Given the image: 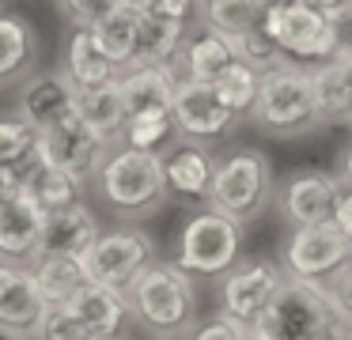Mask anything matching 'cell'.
I'll return each instance as SVG.
<instances>
[{
    "label": "cell",
    "mask_w": 352,
    "mask_h": 340,
    "mask_svg": "<svg viewBox=\"0 0 352 340\" xmlns=\"http://www.w3.org/2000/svg\"><path fill=\"white\" fill-rule=\"evenodd\" d=\"M133 317L155 340H182L197 325V291L193 276L178 261H155L129 287Z\"/></svg>",
    "instance_id": "obj_1"
},
{
    "label": "cell",
    "mask_w": 352,
    "mask_h": 340,
    "mask_svg": "<svg viewBox=\"0 0 352 340\" xmlns=\"http://www.w3.org/2000/svg\"><path fill=\"white\" fill-rule=\"evenodd\" d=\"M341 317L333 314L322 284L288 276L250 332L265 340H337Z\"/></svg>",
    "instance_id": "obj_2"
},
{
    "label": "cell",
    "mask_w": 352,
    "mask_h": 340,
    "mask_svg": "<svg viewBox=\"0 0 352 340\" xmlns=\"http://www.w3.org/2000/svg\"><path fill=\"white\" fill-rule=\"evenodd\" d=\"M99 193L107 201V208L129 219L160 208L163 196L170 193L160 151H140L129 148V144L122 151H114L99 170Z\"/></svg>",
    "instance_id": "obj_3"
},
{
    "label": "cell",
    "mask_w": 352,
    "mask_h": 340,
    "mask_svg": "<svg viewBox=\"0 0 352 340\" xmlns=\"http://www.w3.org/2000/svg\"><path fill=\"white\" fill-rule=\"evenodd\" d=\"M243 253V219L212 208L193 212L178 234L175 261L190 276H228Z\"/></svg>",
    "instance_id": "obj_4"
},
{
    "label": "cell",
    "mask_w": 352,
    "mask_h": 340,
    "mask_svg": "<svg viewBox=\"0 0 352 340\" xmlns=\"http://www.w3.org/2000/svg\"><path fill=\"white\" fill-rule=\"evenodd\" d=\"M250 113L265 133H307L318 121H326L314 76L299 72L292 65H280L261 76V91Z\"/></svg>",
    "instance_id": "obj_5"
},
{
    "label": "cell",
    "mask_w": 352,
    "mask_h": 340,
    "mask_svg": "<svg viewBox=\"0 0 352 340\" xmlns=\"http://www.w3.org/2000/svg\"><path fill=\"white\" fill-rule=\"evenodd\" d=\"M269 189H273V166L261 151H231L228 159L216 163V178H212V193L208 204L235 219H254L269 201Z\"/></svg>",
    "instance_id": "obj_6"
},
{
    "label": "cell",
    "mask_w": 352,
    "mask_h": 340,
    "mask_svg": "<svg viewBox=\"0 0 352 340\" xmlns=\"http://www.w3.org/2000/svg\"><path fill=\"white\" fill-rule=\"evenodd\" d=\"M155 264V242L137 227H118V231H102L84 253V269L95 284L129 291L140 276Z\"/></svg>",
    "instance_id": "obj_7"
},
{
    "label": "cell",
    "mask_w": 352,
    "mask_h": 340,
    "mask_svg": "<svg viewBox=\"0 0 352 340\" xmlns=\"http://www.w3.org/2000/svg\"><path fill=\"white\" fill-rule=\"evenodd\" d=\"M261 27L276 38L292 60H329L337 57V38H333V19L322 15L318 8L303 0H276L269 4Z\"/></svg>",
    "instance_id": "obj_8"
},
{
    "label": "cell",
    "mask_w": 352,
    "mask_h": 340,
    "mask_svg": "<svg viewBox=\"0 0 352 340\" xmlns=\"http://www.w3.org/2000/svg\"><path fill=\"white\" fill-rule=\"evenodd\" d=\"M349 261H352V238L337 223L296 227L292 238L284 242V272L296 280L322 284Z\"/></svg>",
    "instance_id": "obj_9"
},
{
    "label": "cell",
    "mask_w": 352,
    "mask_h": 340,
    "mask_svg": "<svg viewBox=\"0 0 352 340\" xmlns=\"http://www.w3.org/2000/svg\"><path fill=\"white\" fill-rule=\"evenodd\" d=\"M42 151L54 166L76 174L80 181L87 178H99L102 163H107V151H110V136L99 133L95 125H87L80 113L57 121V125L42 128Z\"/></svg>",
    "instance_id": "obj_10"
},
{
    "label": "cell",
    "mask_w": 352,
    "mask_h": 340,
    "mask_svg": "<svg viewBox=\"0 0 352 340\" xmlns=\"http://www.w3.org/2000/svg\"><path fill=\"white\" fill-rule=\"evenodd\" d=\"M46 310L50 302L34 280V269L0 257V337L34 340Z\"/></svg>",
    "instance_id": "obj_11"
},
{
    "label": "cell",
    "mask_w": 352,
    "mask_h": 340,
    "mask_svg": "<svg viewBox=\"0 0 352 340\" xmlns=\"http://www.w3.org/2000/svg\"><path fill=\"white\" fill-rule=\"evenodd\" d=\"M284 280L288 276H284L273 261H261V257L258 261H239L235 269L223 276L220 314H228V317H235L239 325L254 329V321L265 314V306L273 302V295L280 291Z\"/></svg>",
    "instance_id": "obj_12"
},
{
    "label": "cell",
    "mask_w": 352,
    "mask_h": 340,
    "mask_svg": "<svg viewBox=\"0 0 352 340\" xmlns=\"http://www.w3.org/2000/svg\"><path fill=\"white\" fill-rule=\"evenodd\" d=\"M239 113L223 102V95L216 91V83L208 80H193L186 76L178 83V95H175V121L186 136L193 140H216L223 136L231 125H235Z\"/></svg>",
    "instance_id": "obj_13"
},
{
    "label": "cell",
    "mask_w": 352,
    "mask_h": 340,
    "mask_svg": "<svg viewBox=\"0 0 352 340\" xmlns=\"http://www.w3.org/2000/svg\"><path fill=\"white\" fill-rule=\"evenodd\" d=\"M46 208L31 193H0V257L4 261H38Z\"/></svg>",
    "instance_id": "obj_14"
},
{
    "label": "cell",
    "mask_w": 352,
    "mask_h": 340,
    "mask_svg": "<svg viewBox=\"0 0 352 340\" xmlns=\"http://www.w3.org/2000/svg\"><path fill=\"white\" fill-rule=\"evenodd\" d=\"M69 310L84 321V329L91 332V337H125V329L137 321V317H133L129 291L95 284V280H87V284L72 295Z\"/></svg>",
    "instance_id": "obj_15"
},
{
    "label": "cell",
    "mask_w": 352,
    "mask_h": 340,
    "mask_svg": "<svg viewBox=\"0 0 352 340\" xmlns=\"http://www.w3.org/2000/svg\"><path fill=\"white\" fill-rule=\"evenodd\" d=\"M341 178L326 170H303L284 189V216L296 227L307 223H333L337 201H341Z\"/></svg>",
    "instance_id": "obj_16"
},
{
    "label": "cell",
    "mask_w": 352,
    "mask_h": 340,
    "mask_svg": "<svg viewBox=\"0 0 352 340\" xmlns=\"http://www.w3.org/2000/svg\"><path fill=\"white\" fill-rule=\"evenodd\" d=\"M99 234H102L99 216H95V212L87 208L84 201H72V204H65V208L46 212V227H42L38 257H50V253L84 257Z\"/></svg>",
    "instance_id": "obj_17"
},
{
    "label": "cell",
    "mask_w": 352,
    "mask_h": 340,
    "mask_svg": "<svg viewBox=\"0 0 352 340\" xmlns=\"http://www.w3.org/2000/svg\"><path fill=\"white\" fill-rule=\"evenodd\" d=\"M76 113V83L72 76H34L19 95V117H27L34 128H50L57 121Z\"/></svg>",
    "instance_id": "obj_18"
},
{
    "label": "cell",
    "mask_w": 352,
    "mask_h": 340,
    "mask_svg": "<svg viewBox=\"0 0 352 340\" xmlns=\"http://www.w3.org/2000/svg\"><path fill=\"white\" fill-rule=\"evenodd\" d=\"M167 170V189L186 201H208L212 193V178H216V159L212 151H205L201 144H182L163 159Z\"/></svg>",
    "instance_id": "obj_19"
},
{
    "label": "cell",
    "mask_w": 352,
    "mask_h": 340,
    "mask_svg": "<svg viewBox=\"0 0 352 340\" xmlns=\"http://www.w3.org/2000/svg\"><path fill=\"white\" fill-rule=\"evenodd\" d=\"M122 80V95L129 113L140 110H175V95H178V76L170 72V65H144V68H129Z\"/></svg>",
    "instance_id": "obj_20"
},
{
    "label": "cell",
    "mask_w": 352,
    "mask_h": 340,
    "mask_svg": "<svg viewBox=\"0 0 352 340\" xmlns=\"http://www.w3.org/2000/svg\"><path fill=\"white\" fill-rule=\"evenodd\" d=\"M76 113L95 125L99 133H107L110 140L125 133V121H129V106L122 95V80L99 83V87H76Z\"/></svg>",
    "instance_id": "obj_21"
},
{
    "label": "cell",
    "mask_w": 352,
    "mask_h": 340,
    "mask_svg": "<svg viewBox=\"0 0 352 340\" xmlns=\"http://www.w3.org/2000/svg\"><path fill=\"white\" fill-rule=\"evenodd\" d=\"M118 60L99 45V38L91 34V27H80L69 42V57H65V72L72 76L76 87H99V83L118 80Z\"/></svg>",
    "instance_id": "obj_22"
},
{
    "label": "cell",
    "mask_w": 352,
    "mask_h": 340,
    "mask_svg": "<svg viewBox=\"0 0 352 340\" xmlns=\"http://www.w3.org/2000/svg\"><path fill=\"white\" fill-rule=\"evenodd\" d=\"M182 27L186 19H167V15H152L144 12L137 30V45H133L129 68H144V65H167L182 45Z\"/></svg>",
    "instance_id": "obj_23"
},
{
    "label": "cell",
    "mask_w": 352,
    "mask_h": 340,
    "mask_svg": "<svg viewBox=\"0 0 352 340\" xmlns=\"http://www.w3.org/2000/svg\"><path fill=\"white\" fill-rule=\"evenodd\" d=\"M140 19H144V8H137L133 0H118V4L91 27V34L99 38V45L118 60V65L129 68V57H133V45H137Z\"/></svg>",
    "instance_id": "obj_24"
},
{
    "label": "cell",
    "mask_w": 352,
    "mask_h": 340,
    "mask_svg": "<svg viewBox=\"0 0 352 340\" xmlns=\"http://www.w3.org/2000/svg\"><path fill=\"white\" fill-rule=\"evenodd\" d=\"M34 269V280H38L42 295H46L50 306L57 302H69L80 287L87 284V269H84V257H61V253H50V257H38L31 261Z\"/></svg>",
    "instance_id": "obj_25"
},
{
    "label": "cell",
    "mask_w": 352,
    "mask_h": 340,
    "mask_svg": "<svg viewBox=\"0 0 352 340\" xmlns=\"http://www.w3.org/2000/svg\"><path fill=\"white\" fill-rule=\"evenodd\" d=\"M182 60H186V76L212 83L228 65H235L239 53H235V42H231L228 34H220V30L208 27L205 34H197V38H193V42L182 49Z\"/></svg>",
    "instance_id": "obj_26"
},
{
    "label": "cell",
    "mask_w": 352,
    "mask_h": 340,
    "mask_svg": "<svg viewBox=\"0 0 352 340\" xmlns=\"http://www.w3.org/2000/svg\"><path fill=\"white\" fill-rule=\"evenodd\" d=\"M322 117L326 121H349L352 117V57H329L314 72Z\"/></svg>",
    "instance_id": "obj_27"
},
{
    "label": "cell",
    "mask_w": 352,
    "mask_h": 340,
    "mask_svg": "<svg viewBox=\"0 0 352 340\" xmlns=\"http://www.w3.org/2000/svg\"><path fill=\"white\" fill-rule=\"evenodd\" d=\"M265 0H205V23L228 38H239L246 30L265 23Z\"/></svg>",
    "instance_id": "obj_28"
},
{
    "label": "cell",
    "mask_w": 352,
    "mask_h": 340,
    "mask_svg": "<svg viewBox=\"0 0 352 340\" xmlns=\"http://www.w3.org/2000/svg\"><path fill=\"white\" fill-rule=\"evenodd\" d=\"M212 83L235 113H250L254 102H258V91H261V72L250 68L246 60H235V65H228Z\"/></svg>",
    "instance_id": "obj_29"
},
{
    "label": "cell",
    "mask_w": 352,
    "mask_h": 340,
    "mask_svg": "<svg viewBox=\"0 0 352 340\" xmlns=\"http://www.w3.org/2000/svg\"><path fill=\"white\" fill-rule=\"evenodd\" d=\"M175 125H178L175 110H140V113H129L122 140L140 151H160L170 140V128Z\"/></svg>",
    "instance_id": "obj_30"
},
{
    "label": "cell",
    "mask_w": 352,
    "mask_h": 340,
    "mask_svg": "<svg viewBox=\"0 0 352 340\" xmlns=\"http://www.w3.org/2000/svg\"><path fill=\"white\" fill-rule=\"evenodd\" d=\"M80 185H84V181H80L76 174L61 170V166H54L46 159V166L34 174V181H31V189H27V193H31L46 212H54V208H65V204L80 201Z\"/></svg>",
    "instance_id": "obj_31"
},
{
    "label": "cell",
    "mask_w": 352,
    "mask_h": 340,
    "mask_svg": "<svg viewBox=\"0 0 352 340\" xmlns=\"http://www.w3.org/2000/svg\"><path fill=\"white\" fill-rule=\"evenodd\" d=\"M31 53H34L31 27L16 15H0V80L16 76L31 60Z\"/></svg>",
    "instance_id": "obj_32"
},
{
    "label": "cell",
    "mask_w": 352,
    "mask_h": 340,
    "mask_svg": "<svg viewBox=\"0 0 352 340\" xmlns=\"http://www.w3.org/2000/svg\"><path fill=\"white\" fill-rule=\"evenodd\" d=\"M235 42V53H239V60H246L250 68H258L261 76L265 72H273V68H280V65H288V53L276 45V38L269 34L265 27H254V30H246V34H239V38H231Z\"/></svg>",
    "instance_id": "obj_33"
},
{
    "label": "cell",
    "mask_w": 352,
    "mask_h": 340,
    "mask_svg": "<svg viewBox=\"0 0 352 340\" xmlns=\"http://www.w3.org/2000/svg\"><path fill=\"white\" fill-rule=\"evenodd\" d=\"M42 144V133L27 117H0V163L27 155Z\"/></svg>",
    "instance_id": "obj_34"
},
{
    "label": "cell",
    "mask_w": 352,
    "mask_h": 340,
    "mask_svg": "<svg viewBox=\"0 0 352 340\" xmlns=\"http://www.w3.org/2000/svg\"><path fill=\"white\" fill-rule=\"evenodd\" d=\"M34 340H91V332H87L84 321L69 310V302H57V306L46 310Z\"/></svg>",
    "instance_id": "obj_35"
},
{
    "label": "cell",
    "mask_w": 352,
    "mask_h": 340,
    "mask_svg": "<svg viewBox=\"0 0 352 340\" xmlns=\"http://www.w3.org/2000/svg\"><path fill=\"white\" fill-rule=\"evenodd\" d=\"M322 291H326L329 306L341 321H352V261L341 264L329 280H322Z\"/></svg>",
    "instance_id": "obj_36"
},
{
    "label": "cell",
    "mask_w": 352,
    "mask_h": 340,
    "mask_svg": "<svg viewBox=\"0 0 352 340\" xmlns=\"http://www.w3.org/2000/svg\"><path fill=\"white\" fill-rule=\"evenodd\" d=\"M246 337H250L246 325H239L235 317H228V314H216V317H208V321H197L182 340H246Z\"/></svg>",
    "instance_id": "obj_37"
},
{
    "label": "cell",
    "mask_w": 352,
    "mask_h": 340,
    "mask_svg": "<svg viewBox=\"0 0 352 340\" xmlns=\"http://www.w3.org/2000/svg\"><path fill=\"white\" fill-rule=\"evenodd\" d=\"M57 4H61V12L69 15L76 27H95L118 0H57Z\"/></svg>",
    "instance_id": "obj_38"
},
{
    "label": "cell",
    "mask_w": 352,
    "mask_h": 340,
    "mask_svg": "<svg viewBox=\"0 0 352 340\" xmlns=\"http://www.w3.org/2000/svg\"><path fill=\"white\" fill-rule=\"evenodd\" d=\"M137 8H144V12L152 15H167V19H186L193 8V0H133Z\"/></svg>",
    "instance_id": "obj_39"
},
{
    "label": "cell",
    "mask_w": 352,
    "mask_h": 340,
    "mask_svg": "<svg viewBox=\"0 0 352 340\" xmlns=\"http://www.w3.org/2000/svg\"><path fill=\"white\" fill-rule=\"evenodd\" d=\"M333 38H337V57H352V8L333 19Z\"/></svg>",
    "instance_id": "obj_40"
},
{
    "label": "cell",
    "mask_w": 352,
    "mask_h": 340,
    "mask_svg": "<svg viewBox=\"0 0 352 340\" xmlns=\"http://www.w3.org/2000/svg\"><path fill=\"white\" fill-rule=\"evenodd\" d=\"M333 223H337V227H341V231L352 238V185H349V181H344V189H341V201H337Z\"/></svg>",
    "instance_id": "obj_41"
},
{
    "label": "cell",
    "mask_w": 352,
    "mask_h": 340,
    "mask_svg": "<svg viewBox=\"0 0 352 340\" xmlns=\"http://www.w3.org/2000/svg\"><path fill=\"white\" fill-rule=\"evenodd\" d=\"M303 4L318 8V12H322V15H329V19H337L341 12H349V8H352V0H303Z\"/></svg>",
    "instance_id": "obj_42"
},
{
    "label": "cell",
    "mask_w": 352,
    "mask_h": 340,
    "mask_svg": "<svg viewBox=\"0 0 352 340\" xmlns=\"http://www.w3.org/2000/svg\"><path fill=\"white\" fill-rule=\"evenodd\" d=\"M341 181H349V185H352V144H349V151L341 155Z\"/></svg>",
    "instance_id": "obj_43"
},
{
    "label": "cell",
    "mask_w": 352,
    "mask_h": 340,
    "mask_svg": "<svg viewBox=\"0 0 352 340\" xmlns=\"http://www.w3.org/2000/svg\"><path fill=\"white\" fill-rule=\"evenodd\" d=\"M337 340H352V321L341 325V332H337Z\"/></svg>",
    "instance_id": "obj_44"
},
{
    "label": "cell",
    "mask_w": 352,
    "mask_h": 340,
    "mask_svg": "<svg viewBox=\"0 0 352 340\" xmlns=\"http://www.w3.org/2000/svg\"><path fill=\"white\" fill-rule=\"evenodd\" d=\"M91 340H125V337H91Z\"/></svg>",
    "instance_id": "obj_45"
},
{
    "label": "cell",
    "mask_w": 352,
    "mask_h": 340,
    "mask_svg": "<svg viewBox=\"0 0 352 340\" xmlns=\"http://www.w3.org/2000/svg\"><path fill=\"white\" fill-rule=\"evenodd\" d=\"M246 340H265V337H258V332H250V337H246Z\"/></svg>",
    "instance_id": "obj_46"
},
{
    "label": "cell",
    "mask_w": 352,
    "mask_h": 340,
    "mask_svg": "<svg viewBox=\"0 0 352 340\" xmlns=\"http://www.w3.org/2000/svg\"><path fill=\"white\" fill-rule=\"evenodd\" d=\"M265 4H276V0H265Z\"/></svg>",
    "instance_id": "obj_47"
},
{
    "label": "cell",
    "mask_w": 352,
    "mask_h": 340,
    "mask_svg": "<svg viewBox=\"0 0 352 340\" xmlns=\"http://www.w3.org/2000/svg\"><path fill=\"white\" fill-rule=\"evenodd\" d=\"M349 125H352V117H349Z\"/></svg>",
    "instance_id": "obj_48"
}]
</instances>
